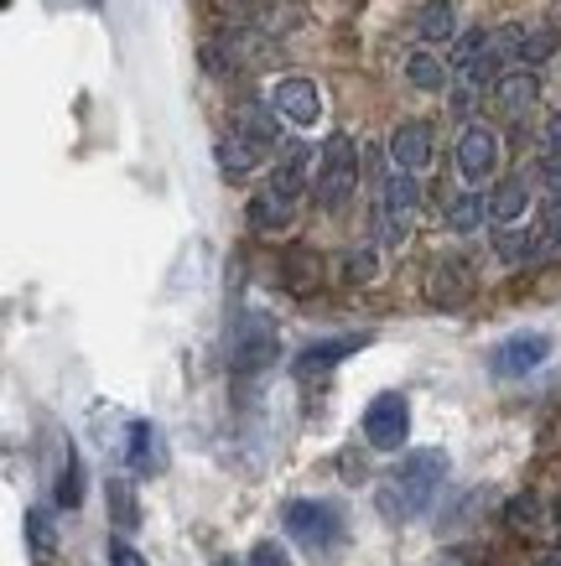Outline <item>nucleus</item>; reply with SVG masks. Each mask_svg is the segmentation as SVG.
Returning <instances> with one entry per match:
<instances>
[{
    "label": "nucleus",
    "instance_id": "nucleus-1",
    "mask_svg": "<svg viewBox=\"0 0 561 566\" xmlns=\"http://www.w3.org/2000/svg\"><path fill=\"white\" fill-rule=\"evenodd\" d=\"M443 479H447L443 447H416V452H406L385 473V483L374 489V504H380V515L391 520V525H406V520L432 510V499L443 494Z\"/></svg>",
    "mask_w": 561,
    "mask_h": 566
},
{
    "label": "nucleus",
    "instance_id": "nucleus-2",
    "mask_svg": "<svg viewBox=\"0 0 561 566\" xmlns=\"http://www.w3.org/2000/svg\"><path fill=\"white\" fill-rule=\"evenodd\" d=\"M281 531H287V541H297L307 556H339L343 541H349V520H343V510L333 499H287Z\"/></svg>",
    "mask_w": 561,
    "mask_h": 566
},
{
    "label": "nucleus",
    "instance_id": "nucleus-3",
    "mask_svg": "<svg viewBox=\"0 0 561 566\" xmlns=\"http://www.w3.org/2000/svg\"><path fill=\"white\" fill-rule=\"evenodd\" d=\"M354 188H359V146H354V136L333 130V136L323 140V151H318V182H312L318 208H323V213H343L349 198H354Z\"/></svg>",
    "mask_w": 561,
    "mask_h": 566
},
{
    "label": "nucleus",
    "instance_id": "nucleus-4",
    "mask_svg": "<svg viewBox=\"0 0 561 566\" xmlns=\"http://www.w3.org/2000/svg\"><path fill=\"white\" fill-rule=\"evenodd\" d=\"M276 354H281V333H276L271 312H239L235 327H229V369L235 375H260L271 369Z\"/></svg>",
    "mask_w": 561,
    "mask_h": 566
},
{
    "label": "nucleus",
    "instance_id": "nucleus-5",
    "mask_svg": "<svg viewBox=\"0 0 561 566\" xmlns=\"http://www.w3.org/2000/svg\"><path fill=\"white\" fill-rule=\"evenodd\" d=\"M416 213H422V182H416V172H401V167H395V172L380 182V203H374L380 240L406 244L411 229H416Z\"/></svg>",
    "mask_w": 561,
    "mask_h": 566
},
{
    "label": "nucleus",
    "instance_id": "nucleus-6",
    "mask_svg": "<svg viewBox=\"0 0 561 566\" xmlns=\"http://www.w3.org/2000/svg\"><path fill=\"white\" fill-rule=\"evenodd\" d=\"M406 437H411V400L401 390L374 395L370 406H364V442L374 452H401Z\"/></svg>",
    "mask_w": 561,
    "mask_h": 566
},
{
    "label": "nucleus",
    "instance_id": "nucleus-7",
    "mask_svg": "<svg viewBox=\"0 0 561 566\" xmlns=\"http://www.w3.org/2000/svg\"><path fill=\"white\" fill-rule=\"evenodd\" d=\"M458 172L468 188H484L499 172V130L484 120H468L458 136Z\"/></svg>",
    "mask_w": 561,
    "mask_h": 566
},
{
    "label": "nucleus",
    "instance_id": "nucleus-8",
    "mask_svg": "<svg viewBox=\"0 0 561 566\" xmlns=\"http://www.w3.org/2000/svg\"><path fill=\"white\" fill-rule=\"evenodd\" d=\"M271 104L281 109V120L297 125V130H312V125L323 120V88L312 84V78H302V73H291V78H276Z\"/></svg>",
    "mask_w": 561,
    "mask_h": 566
},
{
    "label": "nucleus",
    "instance_id": "nucleus-9",
    "mask_svg": "<svg viewBox=\"0 0 561 566\" xmlns=\"http://www.w3.org/2000/svg\"><path fill=\"white\" fill-rule=\"evenodd\" d=\"M546 359H551V338H546V333H510L505 344L494 348L489 369L499 379H526L530 369H541Z\"/></svg>",
    "mask_w": 561,
    "mask_h": 566
},
{
    "label": "nucleus",
    "instance_id": "nucleus-10",
    "mask_svg": "<svg viewBox=\"0 0 561 566\" xmlns=\"http://www.w3.org/2000/svg\"><path fill=\"white\" fill-rule=\"evenodd\" d=\"M530 203H536V177H526V172L505 177V182L489 192V223L494 229H505V223H526Z\"/></svg>",
    "mask_w": 561,
    "mask_h": 566
},
{
    "label": "nucleus",
    "instance_id": "nucleus-11",
    "mask_svg": "<svg viewBox=\"0 0 561 566\" xmlns=\"http://www.w3.org/2000/svg\"><path fill=\"white\" fill-rule=\"evenodd\" d=\"M489 94H494V109H499V115L520 120V115H526V109H536V99H541V78H536V69L499 73Z\"/></svg>",
    "mask_w": 561,
    "mask_h": 566
},
{
    "label": "nucleus",
    "instance_id": "nucleus-12",
    "mask_svg": "<svg viewBox=\"0 0 561 566\" xmlns=\"http://www.w3.org/2000/svg\"><path fill=\"white\" fill-rule=\"evenodd\" d=\"M391 161L401 172H426L432 167V125L426 120H401L391 130Z\"/></svg>",
    "mask_w": 561,
    "mask_h": 566
},
{
    "label": "nucleus",
    "instance_id": "nucleus-13",
    "mask_svg": "<svg viewBox=\"0 0 561 566\" xmlns=\"http://www.w3.org/2000/svg\"><path fill=\"white\" fill-rule=\"evenodd\" d=\"M291 219H297V198H287V192L271 188V182L245 208V223H250L256 234H281V229H291Z\"/></svg>",
    "mask_w": 561,
    "mask_h": 566
},
{
    "label": "nucleus",
    "instance_id": "nucleus-14",
    "mask_svg": "<svg viewBox=\"0 0 561 566\" xmlns=\"http://www.w3.org/2000/svg\"><path fill=\"white\" fill-rule=\"evenodd\" d=\"M125 468L141 473V479H152L167 468V452H162V431L152 421H131L125 427Z\"/></svg>",
    "mask_w": 561,
    "mask_h": 566
},
{
    "label": "nucleus",
    "instance_id": "nucleus-15",
    "mask_svg": "<svg viewBox=\"0 0 561 566\" xmlns=\"http://www.w3.org/2000/svg\"><path fill=\"white\" fill-rule=\"evenodd\" d=\"M318 182V151L312 146H291L281 161H276V172H271V188H281L287 198H297L302 203V192Z\"/></svg>",
    "mask_w": 561,
    "mask_h": 566
},
{
    "label": "nucleus",
    "instance_id": "nucleus-16",
    "mask_svg": "<svg viewBox=\"0 0 561 566\" xmlns=\"http://www.w3.org/2000/svg\"><path fill=\"white\" fill-rule=\"evenodd\" d=\"M370 344V333H343V338H323V344H312L302 354V359H297V375H328V369H339L343 359H349V354H359V348Z\"/></svg>",
    "mask_w": 561,
    "mask_h": 566
},
{
    "label": "nucleus",
    "instance_id": "nucleus-17",
    "mask_svg": "<svg viewBox=\"0 0 561 566\" xmlns=\"http://www.w3.org/2000/svg\"><path fill=\"white\" fill-rule=\"evenodd\" d=\"M276 120H281V109H276V104H256V99H250V104H239V109H235V130L245 140H256L260 151H276V146H281V125H276Z\"/></svg>",
    "mask_w": 561,
    "mask_h": 566
},
{
    "label": "nucleus",
    "instance_id": "nucleus-18",
    "mask_svg": "<svg viewBox=\"0 0 561 566\" xmlns=\"http://www.w3.org/2000/svg\"><path fill=\"white\" fill-rule=\"evenodd\" d=\"M406 84L422 88V94H443V88L453 84V63H443L432 48H416L406 57Z\"/></svg>",
    "mask_w": 561,
    "mask_h": 566
},
{
    "label": "nucleus",
    "instance_id": "nucleus-19",
    "mask_svg": "<svg viewBox=\"0 0 561 566\" xmlns=\"http://www.w3.org/2000/svg\"><path fill=\"white\" fill-rule=\"evenodd\" d=\"M494 255L505 260V265H530V260H541V244H536V223H505V229H494Z\"/></svg>",
    "mask_w": 561,
    "mask_h": 566
},
{
    "label": "nucleus",
    "instance_id": "nucleus-20",
    "mask_svg": "<svg viewBox=\"0 0 561 566\" xmlns=\"http://www.w3.org/2000/svg\"><path fill=\"white\" fill-rule=\"evenodd\" d=\"M416 32H422L426 48H447V42L458 36V11H453V0H426L422 17H416Z\"/></svg>",
    "mask_w": 561,
    "mask_h": 566
},
{
    "label": "nucleus",
    "instance_id": "nucleus-21",
    "mask_svg": "<svg viewBox=\"0 0 561 566\" xmlns=\"http://www.w3.org/2000/svg\"><path fill=\"white\" fill-rule=\"evenodd\" d=\"M214 156H219V172L224 177H250L260 167V156H266V151H260L256 140H245L239 130H229V136L219 140V151H214Z\"/></svg>",
    "mask_w": 561,
    "mask_h": 566
},
{
    "label": "nucleus",
    "instance_id": "nucleus-22",
    "mask_svg": "<svg viewBox=\"0 0 561 566\" xmlns=\"http://www.w3.org/2000/svg\"><path fill=\"white\" fill-rule=\"evenodd\" d=\"M468 292H474V275L463 271L458 260H437V271H432V302L458 307V302H468Z\"/></svg>",
    "mask_w": 561,
    "mask_h": 566
},
{
    "label": "nucleus",
    "instance_id": "nucleus-23",
    "mask_svg": "<svg viewBox=\"0 0 561 566\" xmlns=\"http://www.w3.org/2000/svg\"><path fill=\"white\" fill-rule=\"evenodd\" d=\"M484 219H489V198L478 188L458 192V198L447 203V229H453V234H474V229H484Z\"/></svg>",
    "mask_w": 561,
    "mask_h": 566
},
{
    "label": "nucleus",
    "instance_id": "nucleus-24",
    "mask_svg": "<svg viewBox=\"0 0 561 566\" xmlns=\"http://www.w3.org/2000/svg\"><path fill=\"white\" fill-rule=\"evenodd\" d=\"M52 499H58V510H79V504H84V463H79V452H73V442L63 447V468H58Z\"/></svg>",
    "mask_w": 561,
    "mask_h": 566
},
{
    "label": "nucleus",
    "instance_id": "nucleus-25",
    "mask_svg": "<svg viewBox=\"0 0 561 566\" xmlns=\"http://www.w3.org/2000/svg\"><path fill=\"white\" fill-rule=\"evenodd\" d=\"M27 551H32L37 562H48L52 551H58V525H52V515L42 510V504L27 510Z\"/></svg>",
    "mask_w": 561,
    "mask_h": 566
},
{
    "label": "nucleus",
    "instance_id": "nucleus-26",
    "mask_svg": "<svg viewBox=\"0 0 561 566\" xmlns=\"http://www.w3.org/2000/svg\"><path fill=\"white\" fill-rule=\"evenodd\" d=\"M557 48H561V36L551 32V27H536V32L520 36V48H515V63H520V69H536V63H546V57H551Z\"/></svg>",
    "mask_w": 561,
    "mask_h": 566
},
{
    "label": "nucleus",
    "instance_id": "nucleus-27",
    "mask_svg": "<svg viewBox=\"0 0 561 566\" xmlns=\"http://www.w3.org/2000/svg\"><path fill=\"white\" fill-rule=\"evenodd\" d=\"M536 244H541V260L561 255V198H546V208L536 213Z\"/></svg>",
    "mask_w": 561,
    "mask_h": 566
},
{
    "label": "nucleus",
    "instance_id": "nucleus-28",
    "mask_svg": "<svg viewBox=\"0 0 561 566\" xmlns=\"http://www.w3.org/2000/svg\"><path fill=\"white\" fill-rule=\"evenodd\" d=\"M374 275H380V260H374L370 244L343 255V281H349V286H364V281H374Z\"/></svg>",
    "mask_w": 561,
    "mask_h": 566
},
{
    "label": "nucleus",
    "instance_id": "nucleus-29",
    "mask_svg": "<svg viewBox=\"0 0 561 566\" xmlns=\"http://www.w3.org/2000/svg\"><path fill=\"white\" fill-rule=\"evenodd\" d=\"M110 504H115V525H120V531H136V525H141V510H136V499H131V489H125V483H120V479H110Z\"/></svg>",
    "mask_w": 561,
    "mask_h": 566
},
{
    "label": "nucleus",
    "instance_id": "nucleus-30",
    "mask_svg": "<svg viewBox=\"0 0 561 566\" xmlns=\"http://www.w3.org/2000/svg\"><path fill=\"white\" fill-rule=\"evenodd\" d=\"M536 161H561V115H546L541 140H536Z\"/></svg>",
    "mask_w": 561,
    "mask_h": 566
},
{
    "label": "nucleus",
    "instance_id": "nucleus-31",
    "mask_svg": "<svg viewBox=\"0 0 561 566\" xmlns=\"http://www.w3.org/2000/svg\"><path fill=\"white\" fill-rule=\"evenodd\" d=\"M104 562H110V566H152L136 546H131V541H120V535L110 541V546H104Z\"/></svg>",
    "mask_w": 561,
    "mask_h": 566
},
{
    "label": "nucleus",
    "instance_id": "nucleus-32",
    "mask_svg": "<svg viewBox=\"0 0 561 566\" xmlns=\"http://www.w3.org/2000/svg\"><path fill=\"white\" fill-rule=\"evenodd\" d=\"M245 566H291V556H287V546H276V541H256V551H250Z\"/></svg>",
    "mask_w": 561,
    "mask_h": 566
},
{
    "label": "nucleus",
    "instance_id": "nucleus-33",
    "mask_svg": "<svg viewBox=\"0 0 561 566\" xmlns=\"http://www.w3.org/2000/svg\"><path fill=\"white\" fill-rule=\"evenodd\" d=\"M541 566H561V551H551V556H541Z\"/></svg>",
    "mask_w": 561,
    "mask_h": 566
},
{
    "label": "nucleus",
    "instance_id": "nucleus-34",
    "mask_svg": "<svg viewBox=\"0 0 561 566\" xmlns=\"http://www.w3.org/2000/svg\"><path fill=\"white\" fill-rule=\"evenodd\" d=\"M219 566H235V556H219Z\"/></svg>",
    "mask_w": 561,
    "mask_h": 566
},
{
    "label": "nucleus",
    "instance_id": "nucleus-35",
    "mask_svg": "<svg viewBox=\"0 0 561 566\" xmlns=\"http://www.w3.org/2000/svg\"><path fill=\"white\" fill-rule=\"evenodd\" d=\"M557 520H561V494H557Z\"/></svg>",
    "mask_w": 561,
    "mask_h": 566
},
{
    "label": "nucleus",
    "instance_id": "nucleus-36",
    "mask_svg": "<svg viewBox=\"0 0 561 566\" xmlns=\"http://www.w3.org/2000/svg\"><path fill=\"white\" fill-rule=\"evenodd\" d=\"M89 6H94V0H89Z\"/></svg>",
    "mask_w": 561,
    "mask_h": 566
}]
</instances>
